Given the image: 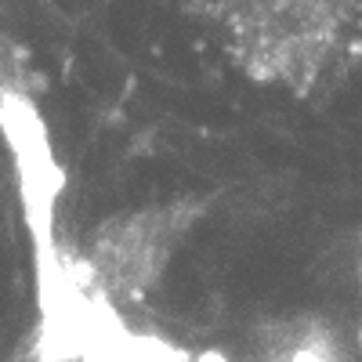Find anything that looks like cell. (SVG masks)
I'll return each instance as SVG.
<instances>
[{
	"label": "cell",
	"instance_id": "obj_3",
	"mask_svg": "<svg viewBox=\"0 0 362 362\" xmlns=\"http://www.w3.org/2000/svg\"><path fill=\"white\" fill-rule=\"evenodd\" d=\"M358 290H362V254H358Z\"/></svg>",
	"mask_w": 362,
	"mask_h": 362
},
{
	"label": "cell",
	"instance_id": "obj_2",
	"mask_svg": "<svg viewBox=\"0 0 362 362\" xmlns=\"http://www.w3.org/2000/svg\"><path fill=\"white\" fill-rule=\"evenodd\" d=\"M196 214H199L196 199H177L163 206L134 210L124 218H109L105 225L95 228L87 254L80 261L109 305L134 308L153 293L177 243L192 228Z\"/></svg>",
	"mask_w": 362,
	"mask_h": 362
},
{
	"label": "cell",
	"instance_id": "obj_1",
	"mask_svg": "<svg viewBox=\"0 0 362 362\" xmlns=\"http://www.w3.org/2000/svg\"><path fill=\"white\" fill-rule=\"evenodd\" d=\"M247 76L308 95L358 47L362 0H189Z\"/></svg>",
	"mask_w": 362,
	"mask_h": 362
}]
</instances>
